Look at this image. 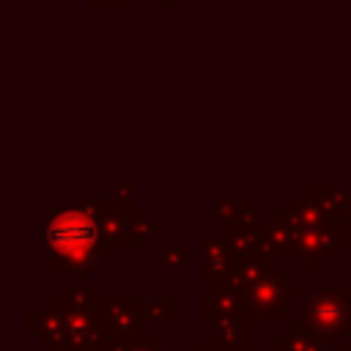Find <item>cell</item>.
<instances>
[{
    "label": "cell",
    "mask_w": 351,
    "mask_h": 351,
    "mask_svg": "<svg viewBox=\"0 0 351 351\" xmlns=\"http://www.w3.org/2000/svg\"><path fill=\"white\" fill-rule=\"evenodd\" d=\"M93 239V230H90V222H85L82 217H63L52 225V241L63 250H74L77 241L80 244H90Z\"/></svg>",
    "instance_id": "1"
}]
</instances>
